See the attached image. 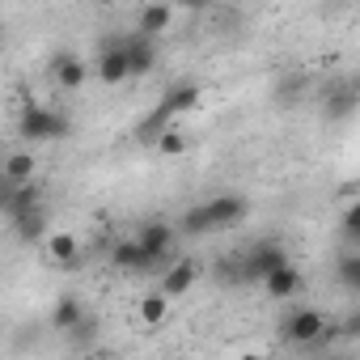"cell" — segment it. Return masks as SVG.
<instances>
[{
	"label": "cell",
	"instance_id": "cell-9",
	"mask_svg": "<svg viewBox=\"0 0 360 360\" xmlns=\"http://www.w3.org/2000/svg\"><path fill=\"white\" fill-rule=\"evenodd\" d=\"M195 280H200V263H195V259H174V263L161 271V292H165L169 301H178V297H187V292L195 288Z\"/></svg>",
	"mask_w": 360,
	"mask_h": 360
},
{
	"label": "cell",
	"instance_id": "cell-26",
	"mask_svg": "<svg viewBox=\"0 0 360 360\" xmlns=\"http://www.w3.org/2000/svg\"><path fill=\"white\" fill-rule=\"evenodd\" d=\"M335 339H360V309H352L347 318H339V326H335Z\"/></svg>",
	"mask_w": 360,
	"mask_h": 360
},
{
	"label": "cell",
	"instance_id": "cell-22",
	"mask_svg": "<svg viewBox=\"0 0 360 360\" xmlns=\"http://www.w3.org/2000/svg\"><path fill=\"white\" fill-rule=\"evenodd\" d=\"M339 233H343V242H347L352 250H360V200H352V204L343 208V217H339Z\"/></svg>",
	"mask_w": 360,
	"mask_h": 360
},
{
	"label": "cell",
	"instance_id": "cell-14",
	"mask_svg": "<svg viewBox=\"0 0 360 360\" xmlns=\"http://www.w3.org/2000/svg\"><path fill=\"white\" fill-rule=\"evenodd\" d=\"M127 64H131V77H148L157 68V43L140 39V34H127Z\"/></svg>",
	"mask_w": 360,
	"mask_h": 360
},
{
	"label": "cell",
	"instance_id": "cell-16",
	"mask_svg": "<svg viewBox=\"0 0 360 360\" xmlns=\"http://www.w3.org/2000/svg\"><path fill=\"white\" fill-rule=\"evenodd\" d=\"M47 255H51V263H60L64 271H72V267L81 263V238H72V233H51V238H47Z\"/></svg>",
	"mask_w": 360,
	"mask_h": 360
},
{
	"label": "cell",
	"instance_id": "cell-1",
	"mask_svg": "<svg viewBox=\"0 0 360 360\" xmlns=\"http://www.w3.org/2000/svg\"><path fill=\"white\" fill-rule=\"evenodd\" d=\"M200 98H204V89L195 85V81H174L165 94H161V102H157V110L136 127V136L140 140H161V131H169V119H178V115H187V110H195L200 106Z\"/></svg>",
	"mask_w": 360,
	"mask_h": 360
},
{
	"label": "cell",
	"instance_id": "cell-25",
	"mask_svg": "<svg viewBox=\"0 0 360 360\" xmlns=\"http://www.w3.org/2000/svg\"><path fill=\"white\" fill-rule=\"evenodd\" d=\"M94 335H98V322H94V318H85L77 330H68V343H72V347H89V343H94Z\"/></svg>",
	"mask_w": 360,
	"mask_h": 360
},
{
	"label": "cell",
	"instance_id": "cell-27",
	"mask_svg": "<svg viewBox=\"0 0 360 360\" xmlns=\"http://www.w3.org/2000/svg\"><path fill=\"white\" fill-rule=\"evenodd\" d=\"M238 360H271V356H263V352H242Z\"/></svg>",
	"mask_w": 360,
	"mask_h": 360
},
{
	"label": "cell",
	"instance_id": "cell-24",
	"mask_svg": "<svg viewBox=\"0 0 360 360\" xmlns=\"http://www.w3.org/2000/svg\"><path fill=\"white\" fill-rule=\"evenodd\" d=\"M352 110H356V94H352V89L330 94V102H326V115H330V119H347Z\"/></svg>",
	"mask_w": 360,
	"mask_h": 360
},
{
	"label": "cell",
	"instance_id": "cell-21",
	"mask_svg": "<svg viewBox=\"0 0 360 360\" xmlns=\"http://www.w3.org/2000/svg\"><path fill=\"white\" fill-rule=\"evenodd\" d=\"M13 229L22 233V242H39V238L47 242V238H51V233H47V212H43V208L30 212V217H22V221H13Z\"/></svg>",
	"mask_w": 360,
	"mask_h": 360
},
{
	"label": "cell",
	"instance_id": "cell-15",
	"mask_svg": "<svg viewBox=\"0 0 360 360\" xmlns=\"http://www.w3.org/2000/svg\"><path fill=\"white\" fill-rule=\"evenodd\" d=\"M85 318H89V314H85V301H81V297H60V301L51 305V326H56L60 335L77 330Z\"/></svg>",
	"mask_w": 360,
	"mask_h": 360
},
{
	"label": "cell",
	"instance_id": "cell-13",
	"mask_svg": "<svg viewBox=\"0 0 360 360\" xmlns=\"http://www.w3.org/2000/svg\"><path fill=\"white\" fill-rule=\"evenodd\" d=\"M34 169H39L34 153H30V148H13V153L5 157V187H26V183H34Z\"/></svg>",
	"mask_w": 360,
	"mask_h": 360
},
{
	"label": "cell",
	"instance_id": "cell-4",
	"mask_svg": "<svg viewBox=\"0 0 360 360\" xmlns=\"http://www.w3.org/2000/svg\"><path fill=\"white\" fill-rule=\"evenodd\" d=\"M335 330H330V322L318 314V309H292L288 318H284V339L292 343V347H318V343H326Z\"/></svg>",
	"mask_w": 360,
	"mask_h": 360
},
{
	"label": "cell",
	"instance_id": "cell-23",
	"mask_svg": "<svg viewBox=\"0 0 360 360\" xmlns=\"http://www.w3.org/2000/svg\"><path fill=\"white\" fill-rule=\"evenodd\" d=\"M157 153H161V157H183V153H187V136H183V131H174V127H169V131H161Z\"/></svg>",
	"mask_w": 360,
	"mask_h": 360
},
{
	"label": "cell",
	"instance_id": "cell-12",
	"mask_svg": "<svg viewBox=\"0 0 360 360\" xmlns=\"http://www.w3.org/2000/svg\"><path fill=\"white\" fill-rule=\"evenodd\" d=\"M169 22H174V9H169V5H140V13H136V34L157 43V34L169 30Z\"/></svg>",
	"mask_w": 360,
	"mask_h": 360
},
{
	"label": "cell",
	"instance_id": "cell-7",
	"mask_svg": "<svg viewBox=\"0 0 360 360\" xmlns=\"http://www.w3.org/2000/svg\"><path fill=\"white\" fill-rule=\"evenodd\" d=\"M110 263H115L119 271H136V276L157 271V259H153L136 238H119V242H110Z\"/></svg>",
	"mask_w": 360,
	"mask_h": 360
},
{
	"label": "cell",
	"instance_id": "cell-19",
	"mask_svg": "<svg viewBox=\"0 0 360 360\" xmlns=\"http://www.w3.org/2000/svg\"><path fill=\"white\" fill-rule=\"evenodd\" d=\"M178 233L183 238H204V233H217L212 221H208V208L204 204H191L183 217H178Z\"/></svg>",
	"mask_w": 360,
	"mask_h": 360
},
{
	"label": "cell",
	"instance_id": "cell-11",
	"mask_svg": "<svg viewBox=\"0 0 360 360\" xmlns=\"http://www.w3.org/2000/svg\"><path fill=\"white\" fill-rule=\"evenodd\" d=\"M51 81L60 89H68V94H77L89 81V64L81 56H72V51H60V56H51Z\"/></svg>",
	"mask_w": 360,
	"mask_h": 360
},
{
	"label": "cell",
	"instance_id": "cell-20",
	"mask_svg": "<svg viewBox=\"0 0 360 360\" xmlns=\"http://www.w3.org/2000/svg\"><path fill=\"white\" fill-rule=\"evenodd\" d=\"M335 280H339L347 292H356V297H360V250L339 255V263H335Z\"/></svg>",
	"mask_w": 360,
	"mask_h": 360
},
{
	"label": "cell",
	"instance_id": "cell-8",
	"mask_svg": "<svg viewBox=\"0 0 360 360\" xmlns=\"http://www.w3.org/2000/svg\"><path fill=\"white\" fill-rule=\"evenodd\" d=\"M0 208H5V217H9V221H22V217H30V212H39V208H43V187H39V183L5 187V191H0Z\"/></svg>",
	"mask_w": 360,
	"mask_h": 360
},
{
	"label": "cell",
	"instance_id": "cell-3",
	"mask_svg": "<svg viewBox=\"0 0 360 360\" xmlns=\"http://www.w3.org/2000/svg\"><path fill=\"white\" fill-rule=\"evenodd\" d=\"M292 259H288V250H284V242L280 238H263V242H255L246 255H242V284H263L267 276H276L280 267H288Z\"/></svg>",
	"mask_w": 360,
	"mask_h": 360
},
{
	"label": "cell",
	"instance_id": "cell-2",
	"mask_svg": "<svg viewBox=\"0 0 360 360\" xmlns=\"http://www.w3.org/2000/svg\"><path fill=\"white\" fill-rule=\"evenodd\" d=\"M18 131H22V140H30V144H51V140H64V136L72 131V123H68L60 110L43 106V102H26L22 119H18Z\"/></svg>",
	"mask_w": 360,
	"mask_h": 360
},
{
	"label": "cell",
	"instance_id": "cell-17",
	"mask_svg": "<svg viewBox=\"0 0 360 360\" xmlns=\"http://www.w3.org/2000/svg\"><path fill=\"white\" fill-rule=\"evenodd\" d=\"M263 288H267V297H271V301H288V297H297V292H301V271L288 263V267H280L276 276H267V280H263Z\"/></svg>",
	"mask_w": 360,
	"mask_h": 360
},
{
	"label": "cell",
	"instance_id": "cell-28",
	"mask_svg": "<svg viewBox=\"0 0 360 360\" xmlns=\"http://www.w3.org/2000/svg\"><path fill=\"white\" fill-rule=\"evenodd\" d=\"M326 360H343V356H326Z\"/></svg>",
	"mask_w": 360,
	"mask_h": 360
},
{
	"label": "cell",
	"instance_id": "cell-6",
	"mask_svg": "<svg viewBox=\"0 0 360 360\" xmlns=\"http://www.w3.org/2000/svg\"><path fill=\"white\" fill-rule=\"evenodd\" d=\"M94 72L102 77V85H123V81L131 77V64H127V39H110V43L98 51Z\"/></svg>",
	"mask_w": 360,
	"mask_h": 360
},
{
	"label": "cell",
	"instance_id": "cell-10",
	"mask_svg": "<svg viewBox=\"0 0 360 360\" xmlns=\"http://www.w3.org/2000/svg\"><path fill=\"white\" fill-rule=\"evenodd\" d=\"M204 208H208V221H212V229H229V225L246 221V212H250L246 195H233V191H225V195H212V200H204Z\"/></svg>",
	"mask_w": 360,
	"mask_h": 360
},
{
	"label": "cell",
	"instance_id": "cell-29",
	"mask_svg": "<svg viewBox=\"0 0 360 360\" xmlns=\"http://www.w3.org/2000/svg\"><path fill=\"white\" fill-rule=\"evenodd\" d=\"M161 360H178V356H161Z\"/></svg>",
	"mask_w": 360,
	"mask_h": 360
},
{
	"label": "cell",
	"instance_id": "cell-18",
	"mask_svg": "<svg viewBox=\"0 0 360 360\" xmlns=\"http://www.w3.org/2000/svg\"><path fill=\"white\" fill-rule=\"evenodd\" d=\"M136 314H140V322L144 326H161L165 318H169V297L157 288V292H148V297H140V305H136Z\"/></svg>",
	"mask_w": 360,
	"mask_h": 360
},
{
	"label": "cell",
	"instance_id": "cell-5",
	"mask_svg": "<svg viewBox=\"0 0 360 360\" xmlns=\"http://www.w3.org/2000/svg\"><path fill=\"white\" fill-rule=\"evenodd\" d=\"M136 242L157 259V267L161 263H169V255H174V242H178V225H169V221H144L140 229H136Z\"/></svg>",
	"mask_w": 360,
	"mask_h": 360
}]
</instances>
